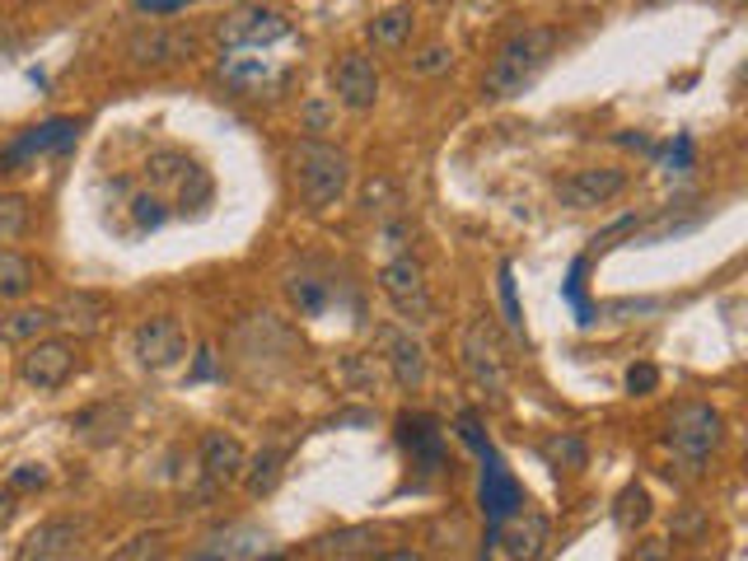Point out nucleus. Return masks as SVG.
I'll use <instances>...</instances> for the list:
<instances>
[{
	"mask_svg": "<svg viewBox=\"0 0 748 561\" xmlns=\"http://www.w3.org/2000/svg\"><path fill=\"white\" fill-rule=\"evenodd\" d=\"M655 384H660V370L655 365H631L627 370V393H650Z\"/></svg>",
	"mask_w": 748,
	"mask_h": 561,
	"instance_id": "35",
	"label": "nucleus"
},
{
	"mask_svg": "<svg viewBox=\"0 0 748 561\" xmlns=\"http://www.w3.org/2000/svg\"><path fill=\"white\" fill-rule=\"evenodd\" d=\"M375 561H426L421 552H412V548H393V552H379Z\"/></svg>",
	"mask_w": 748,
	"mask_h": 561,
	"instance_id": "42",
	"label": "nucleus"
},
{
	"mask_svg": "<svg viewBox=\"0 0 748 561\" xmlns=\"http://www.w3.org/2000/svg\"><path fill=\"white\" fill-rule=\"evenodd\" d=\"M313 548H319L323 557H337V561H342V557H366V552H375V533H370V529H342V533H323Z\"/></svg>",
	"mask_w": 748,
	"mask_h": 561,
	"instance_id": "24",
	"label": "nucleus"
},
{
	"mask_svg": "<svg viewBox=\"0 0 748 561\" xmlns=\"http://www.w3.org/2000/svg\"><path fill=\"white\" fill-rule=\"evenodd\" d=\"M379 347H383V361H389V370H393V384L402 393H417L426 384V370H430L426 347L402 328H379Z\"/></svg>",
	"mask_w": 748,
	"mask_h": 561,
	"instance_id": "11",
	"label": "nucleus"
},
{
	"mask_svg": "<svg viewBox=\"0 0 748 561\" xmlns=\"http://www.w3.org/2000/svg\"><path fill=\"white\" fill-rule=\"evenodd\" d=\"M286 290H290V304L300 309L305 319L323 313V304H328V285H323V281H313V277H295V281H286Z\"/></svg>",
	"mask_w": 748,
	"mask_h": 561,
	"instance_id": "27",
	"label": "nucleus"
},
{
	"mask_svg": "<svg viewBox=\"0 0 748 561\" xmlns=\"http://www.w3.org/2000/svg\"><path fill=\"white\" fill-rule=\"evenodd\" d=\"M720 435H725V421H720L716 408H707V402H684V408L669 417V449L688 473H701V463L711 459Z\"/></svg>",
	"mask_w": 748,
	"mask_h": 561,
	"instance_id": "3",
	"label": "nucleus"
},
{
	"mask_svg": "<svg viewBox=\"0 0 748 561\" xmlns=\"http://www.w3.org/2000/svg\"><path fill=\"white\" fill-rule=\"evenodd\" d=\"M496 543L506 548L510 561H542V552L552 543V524H548V514H538V510H519L515 520L501 524Z\"/></svg>",
	"mask_w": 748,
	"mask_h": 561,
	"instance_id": "14",
	"label": "nucleus"
},
{
	"mask_svg": "<svg viewBox=\"0 0 748 561\" xmlns=\"http://www.w3.org/2000/svg\"><path fill=\"white\" fill-rule=\"evenodd\" d=\"M445 66H449V52H445V48H430V52L417 57V71H421V76H436V71H445Z\"/></svg>",
	"mask_w": 748,
	"mask_h": 561,
	"instance_id": "39",
	"label": "nucleus"
},
{
	"mask_svg": "<svg viewBox=\"0 0 748 561\" xmlns=\"http://www.w3.org/2000/svg\"><path fill=\"white\" fill-rule=\"evenodd\" d=\"M258 561H281V557H277V552H267V557H258Z\"/></svg>",
	"mask_w": 748,
	"mask_h": 561,
	"instance_id": "45",
	"label": "nucleus"
},
{
	"mask_svg": "<svg viewBox=\"0 0 748 561\" xmlns=\"http://www.w3.org/2000/svg\"><path fill=\"white\" fill-rule=\"evenodd\" d=\"M478 459H482V514H487V552H491L501 524L515 520V514L525 510V491H519L515 473L501 463V454H496L491 444L478 449ZM487 552H482V557H487Z\"/></svg>",
	"mask_w": 748,
	"mask_h": 561,
	"instance_id": "5",
	"label": "nucleus"
},
{
	"mask_svg": "<svg viewBox=\"0 0 748 561\" xmlns=\"http://www.w3.org/2000/svg\"><path fill=\"white\" fill-rule=\"evenodd\" d=\"M379 290L389 295V304L402 313L407 323H430V313H436V304H430V290H426V272H421V262H412V258L383 262Z\"/></svg>",
	"mask_w": 748,
	"mask_h": 561,
	"instance_id": "6",
	"label": "nucleus"
},
{
	"mask_svg": "<svg viewBox=\"0 0 748 561\" xmlns=\"http://www.w3.org/2000/svg\"><path fill=\"white\" fill-rule=\"evenodd\" d=\"M627 192V173L622 169H576L557 183V201L571 211H595L608 207L614 197Z\"/></svg>",
	"mask_w": 748,
	"mask_h": 561,
	"instance_id": "8",
	"label": "nucleus"
},
{
	"mask_svg": "<svg viewBox=\"0 0 748 561\" xmlns=\"http://www.w3.org/2000/svg\"><path fill=\"white\" fill-rule=\"evenodd\" d=\"M48 328H57L52 309H14L0 319V342H38Z\"/></svg>",
	"mask_w": 748,
	"mask_h": 561,
	"instance_id": "21",
	"label": "nucleus"
},
{
	"mask_svg": "<svg viewBox=\"0 0 748 561\" xmlns=\"http://www.w3.org/2000/svg\"><path fill=\"white\" fill-rule=\"evenodd\" d=\"M80 538H84L80 520H48V524H38L24 543H19L14 561H66L76 552Z\"/></svg>",
	"mask_w": 748,
	"mask_h": 561,
	"instance_id": "15",
	"label": "nucleus"
},
{
	"mask_svg": "<svg viewBox=\"0 0 748 561\" xmlns=\"http://www.w3.org/2000/svg\"><path fill=\"white\" fill-rule=\"evenodd\" d=\"M76 137H80V122H76V118H48V122L33 127L29 137L6 154V164L33 160V154H52V150H71V146H76Z\"/></svg>",
	"mask_w": 748,
	"mask_h": 561,
	"instance_id": "18",
	"label": "nucleus"
},
{
	"mask_svg": "<svg viewBox=\"0 0 748 561\" xmlns=\"http://www.w3.org/2000/svg\"><path fill=\"white\" fill-rule=\"evenodd\" d=\"M360 201H366V211H383V207H389V201H398V197H393V183H389V178H375V183L366 188V197H360Z\"/></svg>",
	"mask_w": 748,
	"mask_h": 561,
	"instance_id": "36",
	"label": "nucleus"
},
{
	"mask_svg": "<svg viewBox=\"0 0 748 561\" xmlns=\"http://www.w3.org/2000/svg\"><path fill=\"white\" fill-rule=\"evenodd\" d=\"M108 561H169V533H160V529L136 533V538H127V543L112 552Z\"/></svg>",
	"mask_w": 748,
	"mask_h": 561,
	"instance_id": "25",
	"label": "nucleus"
},
{
	"mask_svg": "<svg viewBox=\"0 0 748 561\" xmlns=\"http://www.w3.org/2000/svg\"><path fill=\"white\" fill-rule=\"evenodd\" d=\"M614 520H618V524H622L627 533L637 529V524H646V520H650V491L631 482V487L622 491V497H618V510H614Z\"/></svg>",
	"mask_w": 748,
	"mask_h": 561,
	"instance_id": "28",
	"label": "nucleus"
},
{
	"mask_svg": "<svg viewBox=\"0 0 748 561\" xmlns=\"http://www.w3.org/2000/svg\"><path fill=\"white\" fill-rule=\"evenodd\" d=\"M501 309H506V323L515 337H525V313H519V295H515V267L501 262Z\"/></svg>",
	"mask_w": 748,
	"mask_h": 561,
	"instance_id": "31",
	"label": "nucleus"
},
{
	"mask_svg": "<svg viewBox=\"0 0 748 561\" xmlns=\"http://www.w3.org/2000/svg\"><path fill=\"white\" fill-rule=\"evenodd\" d=\"M192 374H197V379H211V374H216V351H211V347L197 351V370H192Z\"/></svg>",
	"mask_w": 748,
	"mask_h": 561,
	"instance_id": "41",
	"label": "nucleus"
},
{
	"mask_svg": "<svg viewBox=\"0 0 748 561\" xmlns=\"http://www.w3.org/2000/svg\"><path fill=\"white\" fill-rule=\"evenodd\" d=\"M10 514H14V505H10V497H0V524H6V520H10Z\"/></svg>",
	"mask_w": 748,
	"mask_h": 561,
	"instance_id": "43",
	"label": "nucleus"
},
{
	"mask_svg": "<svg viewBox=\"0 0 748 561\" xmlns=\"http://www.w3.org/2000/svg\"><path fill=\"white\" fill-rule=\"evenodd\" d=\"M29 230V201L24 197H0V243H10Z\"/></svg>",
	"mask_w": 748,
	"mask_h": 561,
	"instance_id": "29",
	"label": "nucleus"
},
{
	"mask_svg": "<svg viewBox=\"0 0 748 561\" xmlns=\"http://www.w3.org/2000/svg\"><path fill=\"white\" fill-rule=\"evenodd\" d=\"M627 561H669V543H665V538H646V543H637V552H631Z\"/></svg>",
	"mask_w": 748,
	"mask_h": 561,
	"instance_id": "38",
	"label": "nucleus"
},
{
	"mask_svg": "<svg viewBox=\"0 0 748 561\" xmlns=\"http://www.w3.org/2000/svg\"><path fill=\"white\" fill-rule=\"evenodd\" d=\"M412 6H393V10H383L375 24H370V42L375 48H383V52H398L407 38H412Z\"/></svg>",
	"mask_w": 748,
	"mask_h": 561,
	"instance_id": "22",
	"label": "nucleus"
},
{
	"mask_svg": "<svg viewBox=\"0 0 748 561\" xmlns=\"http://www.w3.org/2000/svg\"><path fill=\"white\" fill-rule=\"evenodd\" d=\"M52 319L61 328H71L76 337H94L108 319V300L94 295V290H76V295H66L57 309H52Z\"/></svg>",
	"mask_w": 748,
	"mask_h": 561,
	"instance_id": "19",
	"label": "nucleus"
},
{
	"mask_svg": "<svg viewBox=\"0 0 748 561\" xmlns=\"http://www.w3.org/2000/svg\"><path fill=\"white\" fill-rule=\"evenodd\" d=\"M197 57V38L183 29H164V24H150V29H136L127 38V61L131 66H178V61H192Z\"/></svg>",
	"mask_w": 748,
	"mask_h": 561,
	"instance_id": "9",
	"label": "nucleus"
},
{
	"mask_svg": "<svg viewBox=\"0 0 748 561\" xmlns=\"http://www.w3.org/2000/svg\"><path fill=\"white\" fill-rule=\"evenodd\" d=\"M10 487H14V491H38V487H48V468H42V463L14 468V473H10Z\"/></svg>",
	"mask_w": 748,
	"mask_h": 561,
	"instance_id": "34",
	"label": "nucleus"
},
{
	"mask_svg": "<svg viewBox=\"0 0 748 561\" xmlns=\"http://www.w3.org/2000/svg\"><path fill=\"white\" fill-rule=\"evenodd\" d=\"M131 216H136V224H141V230H154V224H164V207L160 201H154L150 192H141L131 201Z\"/></svg>",
	"mask_w": 748,
	"mask_h": 561,
	"instance_id": "33",
	"label": "nucleus"
},
{
	"mask_svg": "<svg viewBox=\"0 0 748 561\" xmlns=\"http://www.w3.org/2000/svg\"><path fill=\"white\" fill-rule=\"evenodd\" d=\"M146 173H150V183H173V178L192 173V160H188V154H178V150H160V154H150Z\"/></svg>",
	"mask_w": 748,
	"mask_h": 561,
	"instance_id": "30",
	"label": "nucleus"
},
{
	"mask_svg": "<svg viewBox=\"0 0 748 561\" xmlns=\"http://www.w3.org/2000/svg\"><path fill=\"white\" fill-rule=\"evenodd\" d=\"M281 463H286V449H277V444H271V449H262V454H258L253 463L243 468L248 491H253V497H267V491L281 482Z\"/></svg>",
	"mask_w": 748,
	"mask_h": 561,
	"instance_id": "23",
	"label": "nucleus"
},
{
	"mask_svg": "<svg viewBox=\"0 0 748 561\" xmlns=\"http://www.w3.org/2000/svg\"><path fill=\"white\" fill-rule=\"evenodd\" d=\"M286 33H290V24L277 10H258V6H243L220 24L225 48H267V42H277Z\"/></svg>",
	"mask_w": 748,
	"mask_h": 561,
	"instance_id": "12",
	"label": "nucleus"
},
{
	"mask_svg": "<svg viewBox=\"0 0 748 561\" xmlns=\"http://www.w3.org/2000/svg\"><path fill=\"white\" fill-rule=\"evenodd\" d=\"M192 0H136V10L150 14V19H164V14H178V10H188Z\"/></svg>",
	"mask_w": 748,
	"mask_h": 561,
	"instance_id": "37",
	"label": "nucleus"
},
{
	"mask_svg": "<svg viewBox=\"0 0 748 561\" xmlns=\"http://www.w3.org/2000/svg\"><path fill=\"white\" fill-rule=\"evenodd\" d=\"M398 440H402V449L412 454V463L421 468V473H440V468H445V440L436 431V421L402 417L398 421Z\"/></svg>",
	"mask_w": 748,
	"mask_h": 561,
	"instance_id": "17",
	"label": "nucleus"
},
{
	"mask_svg": "<svg viewBox=\"0 0 748 561\" xmlns=\"http://www.w3.org/2000/svg\"><path fill=\"white\" fill-rule=\"evenodd\" d=\"M243 468H248V454H243V444L235 435H225V431H207V435H201V473H207L211 487L239 482Z\"/></svg>",
	"mask_w": 748,
	"mask_h": 561,
	"instance_id": "16",
	"label": "nucleus"
},
{
	"mask_svg": "<svg viewBox=\"0 0 748 561\" xmlns=\"http://www.w3.org/2000/svg\"><path fill=\"white\" fill-rule=\"evenodd\" d=\"M557 52V33L552 29H525V33H515L501 42V52H496L491 61V71L482 80L487 89V99H515V94H525V89L538 80V71L552 61Z\"/></svg>",
	"mask_w": 748,
	"mask_h": 561,
	"instance_id": "1",
	"label": "nucleus"
},
{
	"mask_svg": "<svg viewBox=\"0 0 748 561\" xmlns=\"http://www.w3.org/2000/svg\"><path fill=\"white\" fill-rule=\"evenodd\" d=\"M295 164V183H300L305 201L313 211H328L337 201L347 197L351 188V154L337 150V146H323V141H300L290 154Z\"/></svg>",
	"mask_w": 748,
	"mask_h": 561,
	"instance_id": "2",
	"label": "nucleus"
},
{
	"mask_svg": "<svg viewBox=\"0 0 748 561\" xmlns=\"http://www.w3.org/2000/svg\"><path fill=\"white\" fill-rule=\"evenodd\" d=\"M342 561H366V557H342Z\"/></svg>",
	"mask_w": 748,
	"mask_h": 561,
	"instance_id": "46",
	"label": "nucleus"
},
{
	"mask_svg": "<svg viewBox=\"0 0 748 561\" xmlns=\"http://www.w3.org/2000/svg\"><path fill=\"white\" fill-rule=\"evenodd\" d=\"M188 351V337H183V323L169 319V313H160V319H146L141 328H136V355H141V365L150 370H169L183 361Z\"/></svg>",
	"mask_w": 748,
	"mask_h": 561,
	"instance_id": "10",
	"label": "nucleus"
},
{
	"mask_svg": "<svg viewBox=\"0 0 748 561\" xmlns=\"http://www.w3.org/2000/svg\"><path fill=\"white\" fill-rule=\"evenodd\" d=\"M542 454H548L557 468H580L585 463V444L576 435H557V440L542 444Z\"/></svg>",
	"mask_w": 748,
	"mask_h": 561,
	"instance_id": "32",
	"label": "nucleus"
},
{
	"mask_svg": "<svg viewBox=\"0 0 748 561\" xmlns=\"http://www.w3.org/2000/svg\"><path fill=\"white\" fill-rule=\"evenodd\" d=\"M220 71H225V80H235V84H243V89H253V84H262V80L271 76V66H267V57L235 52V57H225V61H220Z\"/></svg>",
	"mask_w": 748,
	"mask_h": 561,
	"instance_id": "26",
	"label": "nucleus"
},
{
	"mask_svg": "<svg viewBox=\"0 0 748 561\" xmlns=\"http://www.w3.org/2000/svg\"><path fill=\"white\" fill-rule=\"evenodd\" d=\"M669 164H678V169L692 164V141L688 137H678V146H669Z\"/></svg>",
	"mask_w": 748,
	"mask_h": 561,
	"instance_id": "40",
	"label": "nucleus"
},
{
	"mask_svg": "<svg viewBox=\"0 0 748 561\" xmlns=\"http://www.w3.org/2000/svg\"><path fill=\"white\" fill-rule=\"evenodd\" d=\"M459 361H463V374L472 379V389H478L482 398H491V402L506 398V351H501V337H496L491 319L468 323Z\"/></svg>",
	"mask_w": 748,
	"mask_h": 561,
	"instance_id": "4",
	"label": "nucleus"
},
{
	"mask_svg": "<svg viewBox=\"0 0 748 561\" xmlns=\"http://www.w3.org/2000/svg\"><path fill=\"white\" fill-rule=\"evenodd\" d=\"M71 370H76V347L61 342V337H38V342H29V351L19 355V379L42 393L61 389L66 379H71Z\"/></svg>",
	"mask_w": 748,
	"mask_h": 561,
	"instance_id": "7",
	"label": "nucleus"
},
{
	"mask_svg": "<svg viewBox=\"0 0 748 561\" xmlns=\"http://www.w3.org/2000/svg\"><path fill=\"white\" fill-rule=\"evenodd\" d=\"M332 89H337V99H342L347 108H356V112L375 108V99H379L375 61L366 52H342V57H337V66H332Z\"/></svg>",
	"mask_w": 748,
	"mask_h": 561,
	"instance_id": "13",
	"label": "nucleus"
},
{
	"mask_svg": "<svg viewBox=\"0 0 748 561\" xmlns=\"http://www.w3.org/2000/svg\"><path fill=\"white\" fill-rule=\"evenodd\" d=\"M38 281V267L14 253V249H0V300H24Z\"/></svg>",
	"mask_w": 748,
	"mask_h": 561,
	"instance_id": "20",
	"label": "nucleus"
},
{
	"mask_svg": "<svg viewBox=\"0 0 748 561\" xmlns=\"http://www.w3.org/2000/svg\"><path fill=\"white\" fill-rule=\"evenodd\" d=\"M192 561H225V557H216V552H197Z\"/></svg>",
	"mask_w": 748,
	"mask_h": 561,
	"instance_id": "44",
	"label": "nucleus"
}]
</instances>
